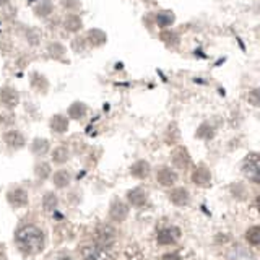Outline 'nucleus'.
Listing matches in <instances>:
<instances>
[{
	"label": "nucleus",
	"mask_w": 260,
	"mask_h": 260,
	"mask_svg": "<svg viewBox=\"0 0 260 260\" xmlns=\"http://www.w3.org/2000/svg\"><path fill=\"white\" fill-rule=\"evenodd\" d=\"M72 181V176L69 171L65 169H59L55 171L54 176H52V182L55 184V187H59V189H63V187H67Z\"/></svg>",
	"instance_id": "19"
},
{
	"label": "nucleus",
	"mask_w": 260,
	"mask_h": 260,
	"mask_svg": "<svg viewBox=\"0 0 260 260\" xmlns=\"http://www.w3.org/2000/svg\"><path fill=\"white\" fill-rule=\"evenodd\" d=\"M117 239V233H116V228L111 226V224H100L96 226L94 230V242L98 246L106 247V249H112L114 244H116Z\"/></svg>",
	"instance_id": "2"
},
{
	"label": "nucleus",
	"mask_w": 260,
	"mask_h": 260,
	"mask_svg": "<svg viewBox=\"0 0 260 260\" xmlns=\"http://www.w3.org/2000/svg\"><path fill=\"white\" fill-rule=\"evenodd\" d=\"M0 260H8L7 252H5V247H4V244H0Z\"/></svg>",
	"instance_id": "36"
},
{
	"label": "nucleus",
	"mask_w": 260,
	"mask_h": 260,
	"mask_svg": "<svg viewBox=\"0 0 260 260\" xmlns=\"http://www.w3.org/2000/svg\"><path fill=\"white\" fill-rule=\"evenodd\" d=\"M4 142L10 146V148H23L24 143H26V140H24V137L21 132H18V130H8V132L4 134Z\"/></svg>",
	"instance_id": "14"
},
{
	"label": "nucleus",
	"mask_w": 260,
	"mask_h": 260,
	"mask_svg": "<svg viewBox=\"0 0 260 260\" xmlns=\"http://www.w3.org/2000/svg\"><path fill=\"white\" fill-rule=\"evenodd\" d=\"M127 200L132 207L142 208L148 202V190H145L143 187H135V189L127 192Z\"/></svg>",
	"instance_id": "9"
},
{
	"label": "nucleus",
	"mask_w": 260,
	"mask_h": 260,
	"mask_svg": "<svg viewBox=\"0 0 260 260\" xmlns=\"http://www.w3.org/2000/svg\"><path fill=\"white\" fill-rule=\"evenodd\" d=\"M246 241L254 247L258 246V244H260V228H258V224L250 226L249 230L246 231Z\"/></svg>",
	"instance_id": "28"
},
{
	"label": "nucleus",
	"mask_w": 260,
	"mask_h": 260,
	"mask_svg": "<svg viewBox=\"0 0 260 260\" xmlns=\"http://www.w3.org/2000/svg\"><path fill=\"white\" fill-rule=\"evenodd\" d=\"M63 26H65V29L70 31V32H77V31H80V29H81V26H83V21H81V18H80L78 15L70 13V15L65 16V20H63Z\"/></svg>",
	"instance_id": "18"
},
{
	"label": "nucleus",
	"mask_w": 260,
	"mask_h": 260,
	"mask_svg": "<svg viewBox=\"0 0 260 260\" xmlns=\"http://www.w3.org/2000/svg\"><path fill=\"white\" fill-rule=\"evenodd\" d=\"M215 135V127L210 124V122H203V124L197 128V134L195 137L197 138H202V140H208Z\"/></svg>",
	"instance_id": "27"
},
{
	"label": "nucleus",
	"mask_w": 260,
	"mask_h": 260,
	"mask_svg": "<svg viewBox=\"0 0 260 260\" xmlns=\"http://www.w3.org/2000/svg\"><path fill=\"white\" fill-rule=\"evenodd\" d=\"M51 165L46 161H38L35 166V176L39 179V181H46L47 177H51Z\"/></svg>",
	"instance_id": "24"
},
{
	"label": "nucleus",
	"mask_w": 260,
	"mask_h": 260,
	"mask_svg": "<svg viewBox=\"0 0 260 260\" xmlns=\"http://www.w3.org/2000/svg\"><path fill=\"white\" fill-rule=\"evenodd\" d=\"M128 205L120 199H114L109 205V219L114 223H122L125 221L128 216Z\"/></svg>",
	"instance_id": "6"
},
{
	"label": "nucleus",
	"mask_w": 260,
	"mask_h": 260,
	"mask_svg": "<svg viewBox=\"0 0 260 260\" xmlns=\"http://www.w3.org/2000/svg\"><path fill=\"white\" fill-rule=\"evenodd\" d=\"M145 2H151V0H145Z\"/></svg>",
	"instance_id": "39"
},
{
	"label": "nucleus",
	"mask_w": 260,
	"mask_h": 260,
	"mask_svg": "<svg viewBox=\"0 0 260 260\" xmlns=\"http://www.w3.org/2000/svg\"><path fill=\"white\" fill-rule=\"evenodd\" d=\"M8 2H10V0H0V5H7Z\"/></svg>",
	"instance_id": "38"
},
{
	"label": "nucleus",
	"mask_w": 260,
	"mask_h": 260,
	"mask_svg": "<svg viewBox=\"0 0 260 260\" xmlns=\"http://www.w3.org/2000/svg\"><path fill=\"white\" fill-rule=\"evenodd\" d=\"M174 20H176V16L171 10H162V12H158V15H156V24L159 28L171 26V24L174 23Z\"/></svg>",
	"instance_id": "23"
},
{
	"label": "nucleus",
	"mask_w": 260,
	"mask_h": 260,
	"mask_svg": "<svg viewBox=\"0 0 260 260\" xmlns=\"http://www.w3.org/2000/svg\"><path fill=\"white\" fill-rule=\"evenodd\" d=\"M57 205H59V200H57V195L54 192H47L43 197V208L47 213H52V211L57 210Z\"/></svg>",
	"instance_id": "25"
},
{
	"label": "nucleus",
	"mask_w": 260,
	"mask_h": 260,
	"mask_svg": "<svg viewBox=\"0 0 260 260\" xmlns=\"http://www.w3.org/2000/svg\"><path fill=\"white\" fill-rule=\"evenodd\" d=\"M150 173H151V166H150V162L145 159H138L130 166V174L137 179H146L150 176Z\"/></svg>",
	"instance_id": "15"
},
{
	"label": "nucleus",
	"mask_w": 260,
	"mask_h": 260,
	"mask_svg": "<svg viewBox=\"0 0 260 260\" xmlns=\"http://www.w3.org/2000/svg\"><path fill=\"white\" fill-rule=\"evenodd\" d=\"M52 10H54V7H52L51 0H41L35 8V13L38 16H41V18H46V16H49L52 13Z\"/></svg>",
	"instance_id": "26"
},
{
	"label": "nucleus",
	"mask_w": 260,
	"mask_h": 260,
	"mask_svg": "<svg viewBox=\"0 0 260 260\" xmlns=\"http://www.w3.org/2000/svg\"><path fill=\"white\" fill-rule=\"evenodd\" d=\"M31 85H32V88H36L38 91H41V93H46L47 88H49L47 80L43 75H39V73H35V75H32Z\"/></svg>",
	"instance_id": "29"
},
{
	"label": "nucleus",
	"mask_w": 260,
	"mask_h": 260,
	"mask_svg": "<svg viewBox=\"0 0 260 260\" xmlns=\"http://www.w3.org/2000/svg\"><path fill=\"white\" fill-rule=\"evenodd\" d=\"M181 230L177 226H165L156 233V242L159 246H173L181 239Z\"/></svg>",
	"instance_id": "5"
},
{
	"label": "nucleus",
	"mask_w": 260,
	"mask_h": 260,
	"mask_svg": "<svg viewBox=\"0 0 260 260\" xmlns=\"http://www.w3.org/2000/svg\"><path fill=\"white\" fill-rule=\"evenodd\" d=\"M192 182L199 187L211 185V171L207 166H197L192 173Z\"/></svg>",
	"instance_id": "11"
},
{
	"label": "nucleus",
	"mask_w": 260,
	"mask_h": 260,
	"mask_svg": "<svg viewBox=\"0 0 260 260\" xmlns=\"http://www.w3.org/2000/svg\"><path fill=\"white\" fill-rule=\"evenodd\" d=\"M51 128L55 134H65L69 130V119L62 114H57L51 119Z\"/></svg>",
	"instance_id": "17"
},
{
	"label": "nucleus",
	"mask_w": 260,
	"mask_h": 260,
	"mask_svg": "<svg viewBox=\"0 0 260 260\" xmlns=\"http://www.w3.org/2000/svg\"><path fill=\"white\" fill-rule=\"evenodd\" d=\"M161 39L165 41L168 46H177L179 44V35L171 29H165L161 32Z\"/></svg>",
	"instance_id": "30"
},
{
	"label": "nucleus",
	"mask_w": 260,
	"mask_h": 260,
	"mask_svg": "<svg viewBox=\"0 0 260 260\" xmlns=\"http://www.w3.org/2000/svg\"><path fill=\"white\" fill-rule=\"evenodd\" d=\"M49 146H51V145H49V142L46 140V138L38 137L31 143V153L35 154V156H38V158H43L44 154L49 151Z\"/></svg>",
	"instance_id": "16"
},
{
	"label": "nucleus",
	"mask_w": 260,
	"mask_h": 260,
	"mask_svg": "<svg viewBox=\"0 0 260 260\" xmlns=\"http://www.w3.org/2000/svg\"><path fill=\"white\" fill-rule=\"evenodd\" d=\"M80 255H81V260H112L111 250L98 246L96 242L86 244V246L81 247Z\"/></svg>",
	"instance_id": "4"
},
{
	"label": "nucleus",
	"mask_w": 260,
	"mask_h": 260,
	"mask_svg": "<svg viewBox=\"0 0 260 260\" xmlns=\"http://www.w3.org/2000/svg\"><path fill=\"white\" fill-rule=\"evenodd\" d=\"M49 52H51V55H52V57H55V59H60V57L63 55V52H65V49H63V46H62V44L54 43V44L49 46Z\"/></svg>",
	"instance_id": "32"
},
{
	"label": "nucleus",
	"mask_w": 260,
	"mask_h": 260,
	"mask_svg": "<svg viewBox=\"0 0 260 260\" xmlns=\"http://www.w3.org/2000/svg\"><path fill=\"white\" fill-rule=\"evenodd\" d=\"M177 173L174 169H171L169 166H162L158 169V173H156V181L162 185V187H171V185H174L177 182Z\"/></svg>",
	"instance_id": "12"
},
{
	"label": "nucleus",
	"mask_w": 260,
	"mask_h": 260,
	"mask_svg": "<svg viewBox=\"0 0 260 260\" xmlns=\"http://www.w3.org/2000/svg\"><path fill=\"white\" fill-rule=\"evenodd\" d=\"M70 158V151L65 145H59L55 146L54 151H52V161L55 165H63V162H67Z\"/></svg>",
	"instance_id": "21"
},
{
	"label": "nucleus",
	"mask_w": 260,
	"mask_h": 260,
	"mask_svg": "<svg viewBox=\"0 0 260 260\" xmlns=\"http://www.w3.org/2000/svg\"><path fill=\"white\" fill-rule=\"evenodd\" d=\"M247 100H249L250 104L258 106V89H254V91H250L249 96H247Z\"/></svg>",
	"instance_id": "34"
},
{
	"label": "nucleus",
	"mask_w": 260,
	"mask_h": 260,
	"mask_svg": "<svg viewBox=\"0 0 260 260\" xmlns=\"http://www.w3.org/2000/svg\"><path fill=\"white\" fill-rule=\"evenodd\" d=\"M60 2L67 10H77V8H80V0H60Z\"/></svg>",
	"instance_id": "33"
},
{
	"label": "nucleus",
	"mask_w": 260,
	"mask_h": 260,
	"mask_svg": "<svg viewBox=\"0 0 260 260\" xmlns=\"http://www.w3.org/2000/svg\"><path fill=\"white\" fill-rule=\"evenodd\" d=\"M15 244L23 255H38L46 247V236L39 226L32 223H23L15 231Z\"/></svg>",
	"instance_id": "1"
},
{
	"label": "nucleus",
	"mask_w": 260,
	"mask_h": 260,
	"mask_svg": "<svg viewBox=\"0 0 260 260\" xmlns=\"http://www.w3.org/2000/svg\"><path fill=\"white\" fill-rule=\"evenodd\" d=\"M125 254H127V258L128 260H143L142 250L138 249L137 246H128V249L125 250Z\"/></svg>",
	"instance_id": "31"
},
{
	"label": "nucleus",
	"mask_w": 260,
	"mask_h": 260,
	"mask_svg": "<svg viewBox=\"0 0 260 260\" xmlns=\"http://www.w3.org/2000/svg\"><path fill=\"white\" fill-rule=\"evenodd\" d=\"M162 260H182V257L179 252H169V254H166L165 257H162Z\"/></svg>",
	"instance_id": "35"
},
{
	"label": "nucleus",
	"mask_w": 260,
	"mask_h": 260,
	"mask_svg": "<svg viewBox=\"0 0 260 260\" xmlns=\"http://www.w3.org/2000/svg\"><path fill=\"white\" fill-rule=\"evenodd\" d=\"M7 202L13 208H24L29 203V195L23 187H13L7 192Z\"/></svg>",
	"instance_id": "7"
},
{
	"label": "nucleus",
	"mask_w": 260,
	"mask_h": 260,
	"mask_svg": "<svg viewBox=\"0 0 260 260\" xmlns=\"http://www.w3.org/2000/svg\"><path fill=\"white\" fill-rule=\"evenodd\" d=\"M86 112H88L86 104H83V103H73L69 108V117L75 119V120H80V119H83L86 116Z\"/></svg>",
	"instance_id": "22"
},
{
	"label": "nucleus",
	"mask_w": 260,
	"mask_h": 260,
	"mask_svg": "<svg viewBox=\"0 0 260 260\" xmlns=\"http://www.w3.org/2000/svg\"><path fill=\"white\" fill-rule=\"evenodd\" d=\"M171 159H173L174 168L181 169V171L189 169L192 165V156L185 146H176L173 150V154H171Z\"/></svg>",
	"instance_id": "8"
},
{
	"label": "nucleus",
	"mask_w": 260,
	"mask_h": 260,
	"mask_svg": "<svg viewBox=\"0 0 260 260\" xmlns=\"http://www.w3.org/2000/svg\"><path fill=\"white\" fill-rule=\"evenodd\" d=\"M0 101H2L8 109H13L16 104L20 103V94L15 88L12 86H5L0 91Z\"/></svg>",
	"instance_id": "13"
},
{
	"label": "nucleus",
	"mask_w": 260,
	"mask_h": 260,
	"mask_svg": "<svg viewBox=\"0 0 260 260\" xmlns=\"http://www.w3.org/2000/svg\"><path fill=\"white\" fill-rule=\"evenodd\" d=\"M168 197L171 203L176 207H187L190 203V193L185 187H174V189L169 192Z\"/></svg>",
	"instance_id": "10"
},
{
	"label": "nucleus",
	"mask_w": 260,
	"mask_h": 260,
	"mask_svg": "<svg viewBox=\"0 0 260 260\" xmlns=\"http://www.w3.org/2000/svg\"><path fill=\"white\" fill-rule=\"evenodd\" d=\"M88 43L94 46V47H100L103 46L106 41H108V36H106V32L101 31V29H89L88 31Z\"/></svg>",
	"instance_id": "20"
},
{
	"label": "nucleus",
	"mask_w": 260,
	"mask_h": 260,
	"mask_svg": "<svg viewBox=\"0 0 260 260\" xmlns=\"http://www.w3.org/2000/svg\"><path fill=\"white\" fill-rule=\"evenodd\" d=\"M242 174L246 176L250 182L258 184L260 182V161L257 153H250L246 156L242 162Z\"/></svg>",
	"instance_id": "3"
},
{
	"label": "nucleus",
	"mask_w": 260,
	"mask_h": 260,
	"mask_svg": "<svg viewBox=\"0 0 260 260\" xmlns=\"http://www.w3.org/2000/svg\"><path fill=\"white\" fill-rule=\"evenodd\" d=\"M55 260H75V258H72L70 255H60V257H57Z\"/></svg>",
	"instance_id": "37"
}]
</instances>
